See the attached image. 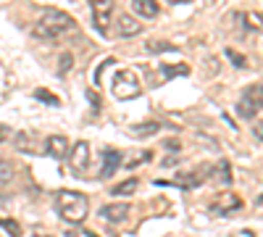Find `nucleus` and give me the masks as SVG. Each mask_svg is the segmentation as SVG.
Masks as SVG:
<instances>
[{"label":"nucleus","mask_w":263,"mask_h":237,"mask_svg":"<svg viewBox=\"0 0 263 237\" xmlns=\"http://www.w3.org/2000/svg\"><path fill=\"white\" fill-rule=\"evenodd\" d=\"M147 53H174L177 50V45H171V42L166 40H156V42H150V45H145Z\"/></svg>","instance_id":"obj_17"},{"label":"nucleus","mask_w":263,"mask_h":237,"mask_svg":"<svg viewBox=\"0 0 263 237\" xmlns=\"http://www.w3.org/2000/svg\"><path fill=\"white\" fill-rule=\"evenodd\" d=\"M135 190H137V179H126V182L114 187V195H132Z\"/></svg>","instance_id":"obj_20"},{"label":"nucleus","mask_w":263,"mask_h":237,"mask_svg":"<svg viewBox=\"0 0 263 237\" xmlns=\"http://www.w3.org/2000/svg\"><path fill=\"white\" fill-rule=\"evenodd\" d=\"M45 145H48V153H50L53 158H58V161L69 158V150H71V145H69V140H66L63 135H50Z\"/></svg>","instance_id":"obj_8"},{"label":"nucleus","mask_w":263,"mask_h":237,"mask_svg":"<svg viewBox=\"0 0 263 237\" xmlns=\"http://www.w3.org/2000/svg\"><path fill=\"white\" fill-rule=\"evenodd\" d=\"M71 16L69 13H63L58 8H45L40 13L37 19V24H34V37H42V40H53L63 32H69L71 29Z\"/></svg>","instance_id":"obj_2"},{"label":"nucleus","mask_w":263,"mask_h":237,"mask_svg":"<svg viewBox=\"0 0 263 237\" xmlns=\"http://www.w3.org/2000/svg\"><path fill=\"white\" fill-rule=\"evenodd\" d=\"M179 148H182L179 140H166V150H171V153H179Z\"/></svg>","instance_id":"obj_25"},{"label":"nucleus","mask_w":263,"mask_h":237,"mask_svg":"<svg viewBox=\"0 0 263 237\" xmlns=\"http://www.w3.org/2000/svg\"><path fill=\"white\" fill-rule=\"evenodd\" d=\"M227 58H229V61H234V63H237V69H245V66H248V61H245V58H242V56H239V53H237V50H232V48H229V50H227Z\"/></svg>","instance_id":"obj_23"},{"label":"nucleus","mask_w":263,"mask_h":237,"mask_svg":"<svg viewBox=\"0 0 263 237\" xmlns=\"http://www.w3.org/2000/svg\"><path fill=\"white\" fill-rule=\"evenodd\" d=\"M150 158H153V153H150V150H145V153H140V156H135V158H129V161H126V169H135L137 163L150 161Z\"/></svg>","instance_id":"obj_22"},{"label":"nucleus","mask_w":263,"mask_h":237,"mask_svg":"<svg viewBox=\"0 0 263 237\" xmlns=\"http://www.w3.org/2000/svg\"><path fill=\"white\" fill-rule=\"evenodd\" d=\"M216 171H218V182L221 185H232V163L229 161H218V166H216Z\"/></svg>","instance_id":"obj_18"},{"label":"nucleus","mask_w":263,"mask_h":237,"mask_svg":"<svg viewBox=\"0 0 263 237\" xmlns=\"http://www.w3.org/2000/svg\"><path fill=\"white\" fill-rule=\"evenodd\" d=\"M34 237H50V234H34Z\"/></svg>","instance_id":"obj_28"},{"label":"nucleus","mask_w":263,"mask_h":237,"mask_svg":"<svg viewBox=\"0 0 263 237\" xmlns=\"http://www.w3.org/2000/svg\"><path fill=\"white\" fill-rule=\"evenodd\" d=\"M0 229H6L8 237H21V224L13 222V219H3V216H0Z\"/></svg>","instance_id":"obj_19"},{"label":"nucleus","mask_w":263,"mask_h":237,"mask_svg":"<svg viewBox=\"0 0 263 237\" xmlns=\"http://www.w3.org/2000/svg\"><path fill=\"white\" fill-rule=\"evenodd\" d=\"M237 114L242 119H253L260 114V84H250V87L242 93V98H239L237 103Z\"/></svg>","instance_id":"obj_4"},{"label":"nucleus","mask_w":263,"mask_h":237,"mask_svg":"<svg viewBox=\"0 0 263 237\" xmlns=\"http://www.w3.org/2000/svg\"><path fill=\"white\" fill-rule=\"evenodd\" d=\"M121 161H124V158H121L119 150H114V148H105V150H103V171H100V174H103V177H114Z\"/></svg>","instance_id":"obj_11"},{"label":"nucleus","mask_w":263,"mask_h":237,"mask_svg":"<svg viewBox=\"0 0 263 237\" xmlns=\"http://www.w3.org/2000/svg\"><path fill=\"white\" fill-rule=\"evenodd\" d=\"M114 11V3H92V19H95V27L98 32H108V16Z\"/></svg>","instance_id":"obj_10"},{"label":"nucleus","mask_w":263,"mask_h":237,"mask_svg":"<svg viewBox=\"0 0 263 237\" xmlns=\"http://www.w3.org/2000/svg\"><path fill=\"white\" fill-rule=\"evenodd\" d=\"M71 63H74L71 53H63V56H61V69H58V74H69V71H71Z\"/></svg>","instance_id":"obj_21"},{"label":"nucleus","mask_w":263,"mask_h":237,"mask_svg":"<svg viewBox=\"0 0 263 237\" xmlns=\"http://www.w3.org/2000/svg\"><path fill=\"white\" fill-rule=\"evenodd\" d=\"M55 208L69 224H82L87 219V213H90V200H87V195H82V192L61 190L55 195Z\"/></svg>","instance_id":"obj_1"},{"label":"nucleus","mask_w":263,"mask_h":237,"mask_svg":"<svg viewBox=\"0 0 263 237\" xmlns=\"http://www.w3.org/2000/svg\"><path fill=\"white\" fill-rule=\"evenodd\" d=\"M211 166H197L195 171H192V174H179V179L177 182H174V187H182V190H195V187H200L203 182H205V177L211 174Z\"/></svg>","instance_id":"obj_6"},{"label":"nucleus","mask_w":263,"mask_h":237,"mask_svg":"<svg viewBox=\"0 0 263 237\" xmlns=\"http://www.w3.org/2000/svg\"><path fill=\"white\" fill-rule=\"evenodd\" d=\"M100 216L108 224H121L129 216V203H108V206L100 208Z\"/></svg>","instance_id":"obj_7"},{"label":"nucleus","mask_w":263,"mask_h":237,"mask_svg":"<svg viewBox=\"0 0 263 237\" xmlns=\"http://www.w3.org/2000/svg\"><path fill=\"white\" fill-rule=\"evenodd\" d=\"M132 11H135L137 16H142V19H156L158 16V3L156 0H135V3H132Z\"/></svg>","instance_id":"obj_13"},{"label":"nucleus","mask_w":263,"mask_h":237,"mask_svg":"<svg viewBox=\"0 0 263 237\" xmlns=\"http://www.w3.org/2000/svg\"><path fill=\"white\" fill-rule=\"evenodd\" d=\"M161 74H163L166 79L184 77V74H190V66H184V63H174V66H161Z\"/></svg>","instance_id":"obj_16"},{"label":"nucleus","mask_w":263,"mask_h":237,"mask_svg":"<svg viewBox=\"0 0 263 237\" xmlns=\"http://www.w3.org/2000/svg\"><path fill=\"white\" fill-rule=\"evenodd\" d=\"M158 129H161L158 121H145V124H135V126H132V135H135V137H145V135H156Z\"/></svg>","instance_id":"obj_14"},{"label":"nucleus","mask_w":263,"mask_h":237,"mask_svg":"<svg viewBox=\"0 0 263 237\" xmlns=\"http://www.w3.org/2000/svg\"><path fill=\"white\" fill-rule=\"evenodd\" d=\"M116 32H119V37H135V34H140L142 32V24L135 19V16H121L119 19V27H116Z\"/></svg>","instance_id":"obj_12"},{"label":"nucleus","mask_w":263,"mask_h":237,"mask_svg":"<svg viewBox=\"0 0 263 237\" xmlns=\"http://www.w3.org/2000/svg\"><path fill=\"white\" fill-rule=\"evenodd\" d=\"M34 98H37V100H45V103H50V105H58V98H55L53 93H48V90H37Z\"/></svg>","instance_id":"obj_24"},{"label":"nucleus","mask_w":263,"mask_h":237,"mask_svg":"<svg viewBox=\"0 0 263 237\" xmlns=\"http://www.w3.org/2000/svg\"><path fill=\"white\" fill-rule=\"evenodd\" d=\"M69 161H71V166H74L77 171H82V169L87 166V161H90V145H87L84 140H79V142L69 150Z\"/></svg>","instance_id":"obj_9"},{"label":"nucleus","mask_w":263,"mask_h":237,"mask_svg":"<svg viewBox=\"0 0 263 237\" xmlns=\"http://www.w3.org/2000/svg\"><path fill=\"white\" fill-rule=\"evenodd\" d=\"M242 208V198L234 195V192H218V195L211 200V211L221 213V216H229L232 211Z\"/></svg>","instance_id":"obj_5"},{"label":"nucleus","mask_w":263,"mask_h":237,"mask_svg":"<svg viewBox=\"0 0 263 237\" xmlns=\"http://www.w3.org/2000/svg\"><path fill=\"white\" fill-rule=\"evenodd\" d=\"M232 237H258V234H255L253 229H239V232H234Z\"/></svg>","instance_id":"obj_26"},{"label":"nucleus","mask_w":263,"mask_h":237,"mask_svg":"<svg viewBox=\"0 0 263 237\" xmlns=\"http://www.w3.org/2000/svg\"><path fill=\"white\" fill-rule=\"evenodd\" d=\"M6 137H8V126H6V124H0V142H3Z\"/></svg>","instance_id":"obj_27"},{"label":"nucleus","mask_w":263,"mask_h":237,"mask_svg":"<svg viewBox=\"0 0 263 237\" xmlns=\"http://www.w3.org/2000/svg\"><path fill=\"white\" fill-rule=\"evenodd\" d=\"M13 177H16L13 163H11V161H0V187L11 185V182H13Z\"/></svg>","instance_id":"obj_15"},{"label":"nucleus","mask_w":263,"mask_h":237,"mask_svg":"<svg viewBox=\"0 0 263 237\" xmlns=\"http://www.w3.org/2000/svg\"><path fill=\"white\" fill-rule=\"evenodd\" d=\"M114 95L119 98V100H132V98H140V93H142V84H140V79H137V74L132 71V69H121V71H116V77H114Z\"/></svg>","instance_id":"obj_3"}]
</instances>
